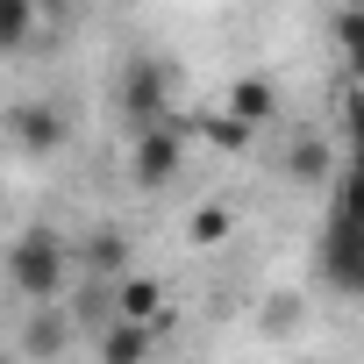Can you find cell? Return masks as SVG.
<instances>
[{
  "mask_svg": "<svg viewBox=\"0 0 364 364\" xmlns=\"http://www.w3.org/2000/svg\"><path fill=\"white\" fill-rule=\"evenodd\" d=\"M8 279H15L22 300H58L72 286V243L58 229H22L8 243Z\"/></svg>",
  "mask_w": 364,
  "mask_h": 364,
  "instance_id": "6da1fadb",
  "label": "cell"
},
{
  "mask_svg": "<svg viewBox=\"0 0 364 364\" xmlns=\"http://www.w3.org/2000/svg\"><path fill=\"white\" fill-rule=\"evenodd\" d=\"M178 164H186V122H178V114L143 122L136 143H129V178H136L143 193H157V186H171V178H178Z\"/></svg>",
  "mask_w": 364,
  "mask_h": 364,
  "instance_id": "7a4b0ae2",
  "label": "cell"
},
{
  "mask_svg": "<svg viewBox=\"0 0 364 364\" xmlns=\"http://www.w3.org/2000/svg\"><path fill=\"white\" fill-rule=\"evenodd\" d=\"M321 279L336 293H357V208H350V171H336V200L321 229Z\"/></svg>",
  "mask_w": 364,
  "mask_h": 364,
  "instance_id": "3957f363",
  "label": "cell"
},
{
  "mask_svg": "<svg viewBox=\"0 0 364 364\" xmlns=\"http://www.w3.org/2000/svg\"><path fill=\"white\" fill-rule=\"evenodd\" d=\"M122 114H129V129L171 114V72H164L157 58H136V65L122 72Z\"/></svg>",
  "mask_w": 364,
  "mask_h": 364,
  "instance_id": "277c9868",
  "label": "cell"
},
{
  "mask_svg": "<svg viewBox=\"0 0 364 364\" xmlns=\"http://www.w3.org/2000/svg\"><path fill=\"white\" fill-rule=\"evenodd\" d=\"M157 321H122V314H107L100 328H93V350H100V364H150V350H157Z\"/></svg>",
  "mask_w": 364,
  "mask_h": 364,
  "instance_id": "5b68a950",
  "label": "cell"
},
{
  "mask_svg": "<svg viewBox=\"0 0 364 364\" xmlns=\"http://www.w3.org/2000/svg\"><path fill=\"white\" fill-rule=\"evenodd\" d=\"M8 136L22 143V157H50V150L65 143V114H58L50 100H22V107L8 114Z\"/></svg>",
  "mask_w": 364,
  "mask_h": 364,
  "instance_id": "8992f818",
  "label": "cell"
},
{
  "mask_svg": "<svg viewBox=\"0 0 364 364\" xmlns=\"http://www.w3.org/2000/svg\"><path fill=\"white\" fill-rule=\"evenodd\" d=\"M107 300H114L122 321H157V328H164V286H157V279L122 272V279H107Z\"/></svg>",
  "mask_w": 364,
  "mask_h": 364,
  "instance_id": "52a82bcc",
  "label": "cell"
},
{
  "mask_svg": "<svg viewBox=\"0 0 364 364\" xmlns=\"http://www.w3.org/2000/svg\"><path fill=\"white\" fill-rule=\"evenodd\" d=\"M222 114L243 122V129H264V122L279 114V86H272V79H236V86L222 93Z\"/></svg>",
  "mask_w": 364,
  "mask_h": 364,
  "instance_id": "ba28073f",
  "label": "cell"
},
{
  "mask_svg": "<svg viewBox=\"0 0 364 364\" xmlns=\"http://www.w3.org/2000/svg\"><path fill=\"white\" fill-rule=\"evenodd\" d=\"M72 264H79V279H122V272H129V243H122L114 229H100V236H86V243L72 250Z\"/></svg>",
  "mask_w": 364,
  "mask_h": 364,
  "instance_id": "9c48e42d",
  "label": "cell"
},
{
  "mask_svg": "<svg viewBox=\"0 0 364 364\" xmlns=\"http://www.w3.org/2000/svg\"><path fill=\"white\" fill-rule=\"evenodd\" d=\"M328 171H336V150H328L321 136H293V150H286V178H300V186H321Z\"/></svg>",
  "mask_w": 364,
  "mask_h": 364,
  "instance_id": "30bf717a",
  "label": "cell"
},
{
  "mask_svg": "<svg viewBox=\"0 0 364 364\" xmlns=\"http://www.w3.org/2000/svg\"><path fill=\"white\" fill-rule=\"evenodd\" d=\"M36 43V0H0V58Z\"/></svg>",
  "mask_w": 364,
  "mask_h": 364,
  "instance_id": "8fae6325",
  "label": "cell"
},
{
  "mask_svg": "<svg viewBox=\"0 0 364 364\" xmlns=\"http://www.w3.org/2000/svg\"><path fill=\"white\" fill-rule=\"evenodd\" d=\"M229 229H236V215H229L222 200H208V208H193V222H186V243H193V250H215V243H229Z\"/></svg>",
  "mask_w": 364,
  "mask_h": 364,
  "instance_id": "7c38bea8",
  "label": "cell"
},
{
  "mask_svg": "<svg viewBox=\"0 0 364 364\" xmlns=\"http://www.w3.org/2000/svg\"><path fill=\"white\" fill-rule=\"evenodd\" d=\"M65 328H72L65 314H36V321H29V343H22V364H50V357L65 350Z\"/></svg>",
  "mask_w": 364,
  "mask_h": 364,
  "instance_id": "4fadbf2b",
  "label": "cell"
},
{
  "mask_svg": "<svg viewBox=\"0 0 364 364\" xmlns=\"http://www.w3.org/2000/svg\"><path fill=\"white\" fill-rule=\"evenodd\" d=\"M357 36H364V22H357V8H343V15H336V50L357 58Z\"/></svg>",
  "mask_w": 364,
  "mask_h": 364,
  "instance_id": "5bb4252c",
  "label": "cell"
},
{
  "mask_svg": "<svg viewBox=\"0 0 364 364\" xmlns=\"http://www.w3.org/2000/svg\"><path fill=\"white\" fill-rule=\"evenodd\" d=\"M208 136H215L222 150H243V143H250V129H243V122H229V114H222V122H208Z\"/></svg>",
  "mask_w": 364,
  "mask_h": 364,
  "instance_id": "9a60e30c",
  "label": "cell"
},
{
  "mask_svg": "<svg viewBox=\"0 0 364 364\" xmlns=\"http://www.w3.org/2000/svg\"><path fill=\"white\" fill-rule=\"evenodd\" d=\"M0 364H22V357H0Z\"/></svg>",
  "mask_w": 364,
  "mask_h": 364,
  "instance_id": "2e32d148",
  "label": "cell"
}]
</instances>
